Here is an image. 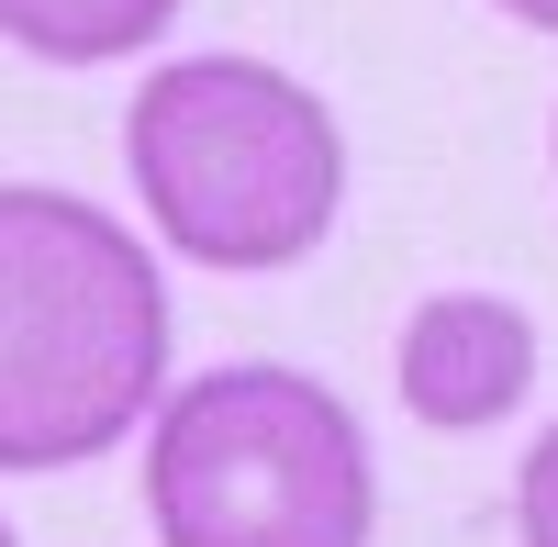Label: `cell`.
<instances>
[{"instance_id": "6da1fadb", "label": "cell", "mask_w": 558, "mask_h": 547, "mask_svg": "<svg viewBox=\"0 0 558 547\" xmlns=\"http://www.w3.org/2000/svg\"><path fill=\"white\" fill-rule=\"evenodd\" d=\"M168 391V280L78 191L0 179V470H78Z\"/></svg>"}, {"instance_id": "277c9868", "label": "cell", "mask_w": 558, "mask_h": 547, "mask_svg": "<svg viewBox=\"0 0 558 547\" xmlns=\"http://www.w3.org/2000/svg\"><path fill=\"white\" fill-rule=\"evenodd\" d=\"M391 391H402V414L436 425V436L502 425L536 391V313L502 302V291H425V302L402 313Z\"/></svg>"}, {"instance_id": "ba28073f", "label": "cell", "mask_w": 558, "mask_h": 547, "mask_svg": "<svg viewBox=\"0 0 558 547\" xmlns=\"http://www.w3.org/2000/svg\"><path fill=\"white\" fill-rule=\"evenodd\" d=\"M0 547H12V525H0Z\"/></svg>"}, {"instance_id": "52a82bcc", "label": "cell", "mask_w": 558, "mask_h": 547, "mask_svg": "<svg viewBox=\"0 0 558 547\" xmlns=\"http://www.w3.org/2000/svg\"><path fill=\"white\" fill-rule=\"evenodd\" d=\"M492 12H514V23H536V34H558V0H492Z\"/></svg>"}, {"instance_id": "7a4b0ae2", "label": "cell", "mask_w": 558, "mask_h": 547, "mask_svg": "<svg viewBox=\"0 0 558 547\" xmlns=\"http://www.w3.org/2000/svg\"><path fill=\"white\" fill-rule=\"evenodd\" d=\"M123 179L146 223L223 280L302 268L347 212V134L268 57H168L123 101Z\"/></svg>"}, {"instance_id": "3957f363", "label": "cell", "mask_w": 558, "mask_h": 547, "mask_svg": "<svg viewBox=\"0 0 558 547\" xmlns=\"http://www.w3.org/2000/svg\"><path fill=\"white\" fill-rule=\"evenodd\" d=\"M146 525L157 547H368V425L279 357L202 369L146 425Z\"/></svg>"}, {"instance_id": "5b68a950", "label": "cell", "mask_w": 558, "mask_h": 547, "mask_svg": "<svg viewBox=\"0 0 558 547\" xmlns=\"http://www.w3.org/2000/svg\"><path fill=\"white\" fill-rule=\"evenodd\" d=\"M179 0H0V45H23L45 68H112L134 45H157Z\"/></svg>"}, {"instance_id": "8992f818", "label": "cell", "mask_w": 558, "mask_h": 547, "mask_svg": "<svg viewBox=\"0 0 558 547\" xmlns=\"http://www.w3.org/2000/svg\"><path fill=\"white\" fill-rule=\"evenodd\" d=\"M514 536L525 547H558V425L525 447V470H514Z\"/></svg>"}]
</instances>
